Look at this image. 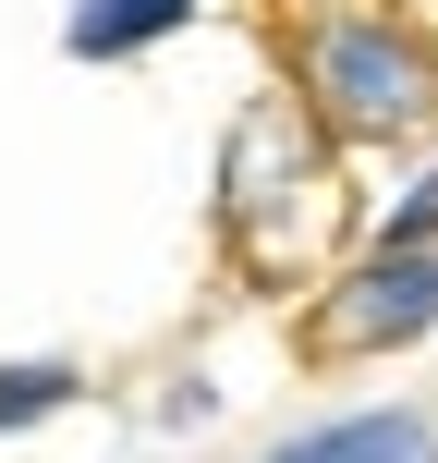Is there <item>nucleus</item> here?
<instances>
[{
  "label": "nucleus",
  "mask_w": 438,
  "mask_h": 463,
  "mask_svg": "<svg viewBox=\"0 0 438 463\" xmlns=\"http://www.w3.org/2000/svg\"><path fill=\"white\" fill-rule=\"evenodd\" d=\"M304 98H317L329 135L377 146V135H415V122H426L438 61H426L415 24H390V13H329L317 37H304Z\"/></svg>",
  "instance_id": "obj_1"
},
{
  "label": "nucleus",
  "mask_w": 438,
  "mask_h": 463,
  "mask_svg": "<svg viewBox=\"0 0 438 463\" xmlns=\"http://www.w3.org/2000/svg\"><path fill=\"white\" fill-rule=\"evenodd\" d=\"M415 329H438V232L377 244L353 280H329V305H317L304 342L317 354H390V342H415Z\"/></svg>",
  "instance_id": "obj_2"
},
{
  "label": "nucleus",
  "mask_w": 438,
  "mask_h": 463,
  "mask_svg": "<svg viewBox=\"0 0 438 463\" xmlns=\"http://www.w3.org/2000/svg\"><path fill=\"white\" fill-rule=\"evenodd\" d=\"M268 463H438V427L415 402H390V415H341V427H304V439H280Z\"/></svg>",
  "instance_id": "obj_3"
},
{
  "label": "nucleus",
  "mask_w": 438,
  "mask_h": 463,
  "mask_svg": "<svg viewBox=\"0 0 438 463\" xmlns=\"http://www.w3.org/2000/svg\"><path fill=\"white\" fill-rule=\"evenodd\" d=\"M195 0H86L73 13V49H98V61H122V49H146L159 24H183Z\"/></svg>",
  "instance_id": "obj_4"
},
{
  "label": "nucleus",
  "mask_w": 438,
  "mask_h": 463,
  "mask_svg": "<svg viewBox=\"0 0 438 463\" xmlns=\"http://www.w3.org/2000/svg\"><path fill=\"white\" fill-rule=\"evenodd\" d=\"M73 402V366H0V427H37Z\"/></svg>",
  "instance_id": "obj_5"
},
{
  "label": "nucleus",
  "mask_w": 438,
  "mask_h": 463,
  "mask_svg": "<svg viewBox=\"0 0 438 463\" xmlns=\"http://www.w3.org/2000/svg\"><path fill=\"white\" fill-rule=\"evenodd\" d=\"M415 232H438V171H426V195H402V208H390V244H415Z\"/></svg>",
  "instance_id": "obj_6"
}]
</instances>
